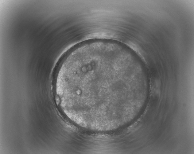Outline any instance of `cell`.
Instances as JSON below:
<instances>
[{
  "label": "cell",
  "mask_w": 194,
  "mask_h": 154,
  "mask_svg": "<svg viewBox=\"0 0 194 154\" xmlns=\"http://www.w3.org/2000/svg\"><path fill=\"white\" fill-rule=\"evenodd\" d=\"M126 57L121 46L102 40L87 41L69 51L54 79L68 109L79 116L121 110L124 89L133 78Z\"/></svg>",
  "instance_id": "cell-1"
}]
</instances>
